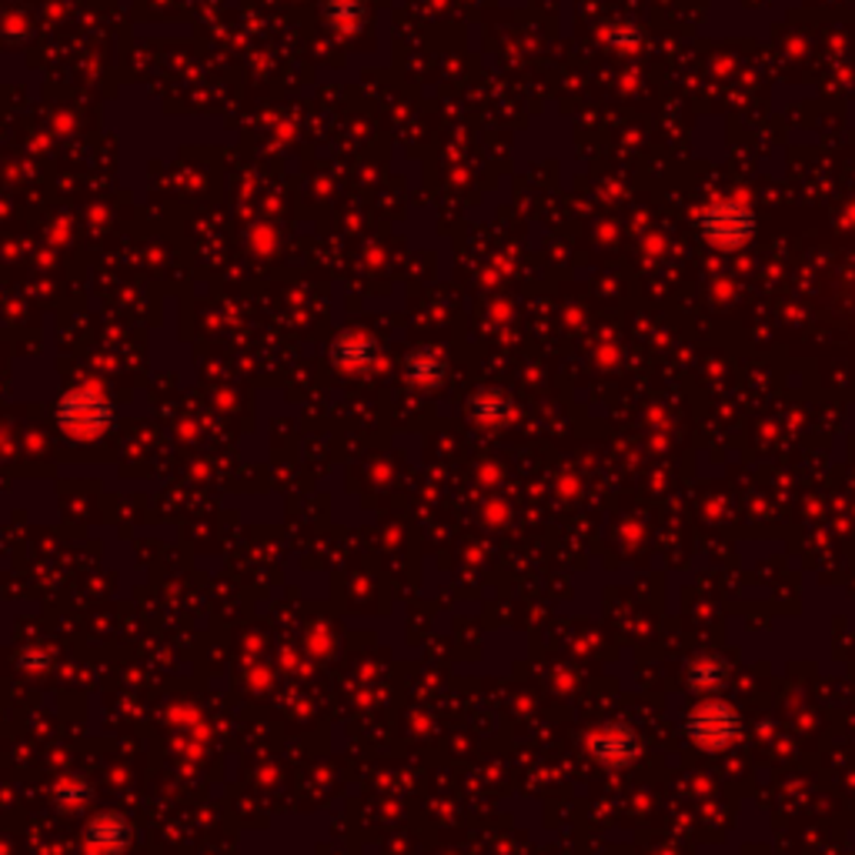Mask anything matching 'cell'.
Masks as SVG:
<instances>
[{"label":"cell","mask_w":855,"mask_h":855,"mask_svg":"<svg viewBox=\"0 0 855 855\" xmlns=\"http://www.w3.org/2000/svg\"><path fill=\"white\" fill-rule=\"evenodd\" d=\"M58 425L68 438L81 441V444H90V441H100L111 425H114V405L111 398L100 391L97 384H81V388H71L61 401H58Z\"/></svg>","instance_id":"obj_1"},{"label":"cell","mask_w":855,"mask_h":855,"mask_svg":"<svg viewBox=\"0 0 855 855\" xmlns=\"http://www.w3.org/2000/svg\"><path fill=\"white\" fill-rule=\"evenodd\" d=\"M688 742L701 752H725L742 735V716L722 698H706L695 709H688L682 722Z\"/></svg>","instance_id":"obj_2"},{"label":"cell","mask_w":855,"mask_h":855,"mask_svg":"<svg viewBox=\"0 0 855 855\" xmlns=\"http://www.w3.org/2000/svg\"><path fill=\"white\" fill-rule=\"evenodd\" d=\"M588 752H591V759L601 762L606 769H628L642 756V738L632 725L615 722V725H606V729H595L588 735Z\"/></svg>","instance_id":"obj_3"},{"label":"cell","mask_w":855,"mask_h":855,"mask_svg":"<svg viewBox=\"0 0 855 855\" xmlns=\"http://www.w3.org/2000/svg\"><path fill=\"white\" fill-rule=\"evenodd\" d=\"M134 842V826L121 813H100L84 826V848L90 855H121Z\"/></svg>","instance_id":"obj_4"},{"label":"cell","mask_w":855,"mask_h":855,"mask_svg":"<svg viewBox=\"0 0 855 855\" xmlns=\"http://www.w3.org/2000/svg\"><path fill=\"white\" fill-rule=\"evenodd\" d=\"M701 231H706V237L719 247H742L752 237V215L745 208L732 205V200H722V205L706 211Z\"/></svg>","instance_id":"obj_5"},{"label":"cell","mask_w":855,"mask_h":855,"mask_svg":"<svg viewBox=\"0 0 855 855\" xmlns=\"http://www.w3.org/2000/svg\"><path fill=\"white\" fill-rule=\"evenodd\" d=\"M331 358L338 368L344 371H371L378 368V358H381V351H378V341L365 331H344L334 347H331Z\"/></svg>","instance_id":"obj_6"},{"label":"cell","mask_w":855,"mask_h":855,"mask_svg":"<svg viewBox=\"0 0 855 855\" xmlns=\"http://www.w3.org/2000/svg\"><path fill=\"white\" fill-rule=\"evenodd\" d=\"M468 412L478 425L485 428H501V425H509L515 418V408H512V401L501 394V391H478L472 401H468Z\"/></svg>","instance_id":"obj_7"},{"label":"cell","mask_w":855,"mask_h":855,"mask_svg":"<svg viewBox=\"0 0 855 855\" xmlns=\"http://www.w3.org/2000/svg\"><path fill=\"white\" fill-rule=\"evenodd\" d=\"M405 375L415 388H435L441 378H444V358L438 355V351H418V355L408 358L405 365Z\"/></svg>","instance_id":"obj_8"},{"label":"cell","mask_w":855,"mask_h":855,"mask_svg":"<svg viewBox=\"0 0 855 855\" xmlns=\"http://www.w3.org/2000/svg\"><path fill=\"white\" fill-rule=\"evenodd\" d=\"M54 802H58L61 813H81V809L90 806V785H87L81 775H68V779L58 782Z\"/></svg>","instance_id":"obj_9"},{"label":"cell","mask_w":855,"mask_h":855,"mask_svg":"<svg viewBox=\"0 0 855 855\" xmlns=\"http://www.w3.org/2000/svg\"><path fill=\"white\" fill-rule=\"evenodd\" d=\"M722 675H725V669H722L716 659H701V662L692 665V682H695L698 688H712V685H719Z\"/></svg>","instance_id":"obj_10"}]
</instances>
